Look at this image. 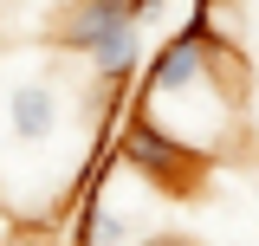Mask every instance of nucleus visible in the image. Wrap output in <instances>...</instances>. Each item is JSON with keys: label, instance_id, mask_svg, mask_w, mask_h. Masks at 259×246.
I'll list each match as a JSON object with an SVG mask.
<instances>
[{"label": "nucleus", "instance_id": "nucleus-1", "mask_svg": "<svg viewBox=\"0 0 259 246\" xmlns=\"http://www.w3.org/2000/svg\"><path fill=\"white\" fill-rule=\"evenodd\" d=\"M59 46L78 52L91 65V78L104 85V97H117L143 71V20H136V0H71L59 13Z\"/></svg>", "mask_w": 259, "mask_h": 246}, {"label": "nucleus", "instance_id": "nucleus-2", "mask_svg": "<svg viewBox=\"0 0 259 246\" xmlns=\"http://www.w3.org/2000/svg\"><path fill=\"white\" fill-rule=\"evenodd\" d=\"M117 162H123L130 175H143L149 188H162V194H188L201 175H207V155H194L168 123H156L143 104L130 110V117H117Z\"/></svg>", "mask_w": 259, "mask_h": 246}, {"label": "nucleus", "instance_id": "nucleus-3", "mask_svg": "<svg viewBox=\"0 0 259 246\" xmlns=\"http://www.w3.org/2000/svg\"><path fill=\"white\" fill-rule=\"evenodd\" d=\"M65 123V97L52 78H20L13 91H7V130H13V143H26V149H39V143H52Z\"/></svg>", "mask_w": 259, "mask_h": 246}, {"label": "nucleus", "instance_id": "nucleus-4", "mask_svg": "<svg viewBox=\"0 0 259 246\" xmlns=\"http://www.w3.org/2000/svg\"><path fill=\"white\" fill-rule=\"evenodd\" d=\"M130 246H188L182 233H143V240H130Z\"/></svg>", "mask_w": 259, "mask_h": 246}, {"label": "nucleus", "instance_id": "nucleus-5", "mask_svg": "<svg viewBox=\"0 0 259 246\" xmlns=\"http://www.w3.org/2000/svg\"><path fill=\"white\" fill-rule=\"evenodd\" d=\"M156 13H168V0H136V20H156Z\"/></svg>", "mask_w": 259, "mask_h": 246}]
</instances>
